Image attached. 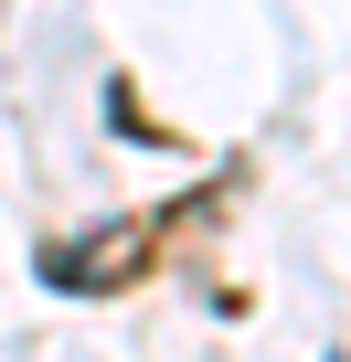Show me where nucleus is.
<instances>
[{
  "instance_id": "obj_2",
  "label": "nucleus",
  "mask_w": 351,
  "mask_h": 362,
  "mask_svg": "<svg viewBox=\"0 0 351 362\" xmlns=\"http://www.w3.org/2000/svg\"><path fill=\"white\" fill-rule=\"evenodd\" d=\"M330 362H351V351H330Z\"/></svg>"
},
{
  "instance_id": "obj_1",
  "label": "nucleus",
  "mask_w": 351,
  "mask_h": 362,
  "mask_svg": "<svg viewBox=\"0 0 351 362\" xmlns=\"http://www.w3.org/2000/svg\"><path fill=\"white\" fill-rule=\"evenodd\" d=\"M128 256H149V224H117V235H85V245L43 256V277H54V288H117V277H128Z\"/></svg>"
}]
</instances>
